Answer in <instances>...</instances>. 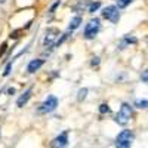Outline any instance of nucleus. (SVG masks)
<instances>
[{
    "label": "nucleus",
    "mask_w": 148,
    "mask_h": 148,
    "mask_svg": "<svg viewBox=\"0 0 148 148\" xmlns=\"http://www.w3.org/2000/svg\"><path fill=\"white\" fill-rule=\"evenodd\" d=\"M6 51H8V43L5 42V43H2V47H0V56H3Z\"/></svg>",
    "instance_id": "a211bd4d"
},
{
    "label": "nucleus",
    "mask_w": 148,
    "mask_h": 148,
    "mask_svg": "<svg viewBox=\"0 0 148 148\" xmlns=\"http://www.w3.org/2000/svg\"><path fill=\"white\" fill-rule=\"evenodd\" d=\"M88 88H82L79 92H77V99L79 101H84L86 99V96H88Z\"/></svg>",
    "instance_id": "ddd939ff"
},
{
    "label": "nucleus",
    "mask_w": 148,
    "mask_h": 148,
    "mask_svg": "<svg viewBox=\"0 0 148 148\" xmlns=\"http://www.w3.org/2000/svg\"><path fill=\"white\" fill-rule=\"evenodd\" d=\"M31 93H33V88H28L25 92H22V95H19V98L16 99V107H24L31 98Z\"/></svg>",
    "instance_id": "1a4fd4ad"
},
{
    "label": "nucleus",
    "mask_w": 148,
    "mask_h": 148,
    "mask_svg": "<svg viewBox=\"0 0 148 148\" xmlns=\"http://www.w3.org/2000/svg\"><path fill=\"white\" fill-rule=\"evenodd\" d=\"M99 30H101V21H99V18H92L88 24H86V27H84V39L86 40L95 39V37L98 36V33H99Z\"/></svg>",
    "instance_id": "20e7f679"
},
{
    "label": "nucleus",
    "mask_w": 148,
    "mask_h": 148,
    "mask_svg": "<svg viewBox=\"0 0 148 148\" xmlns=\"http://www.w3.org/2000/svg\"><path fill=\"white\" fill-rule=\"evenodd\" d=\"M132 117H133V107L130 104H127V102H123L120 110H119V113L116 114L114 121L117 123V125H120V126H126L127 123L132 120Z\"/></svg>",
    "instance_id": "f257e3e1"
},
{
    "label": "nucleus",
    "mask_w": 148,
    "mask_h": 148,
    "mask_svg": "<svg viewBox=\"0 0 148 148\" xmlns=\"http://www.w3.org/2000/svg\"><path fill=\"white\" fill-rule=\"evenodd\" d=\"M15 93V88H9L8 89V95H14Z\"/></svg>",
    "instance_id": "4be33fe9"
},
{
    "label": "nucleus",
    "mask_w": 148,
    "mask_h": 148,
    "mask_svg": "<svg viewBox=\"0 0 148 148\" xmlns=\"http://www.w3.org/2000/svg\"><path fill=\"white\" fill-rule=\"evenodd\" d=\"M141 79H142V82H144V83H147V80H148V74H147V70H144V71H142V74H141Z\"/></svg>",
    "instance_id": "412c9836"
},
{
    "label": "nucleus",
    "mask_w": 148,
    "mask_h": 148,
    "mask_svg": "<svg viewBox=\"0 0 148 148\" xmlns=\"http://www.w3.org/2000/svg\"><path fill=\"white\" fill-rule=\"evenodd\" d=\"M138 43V39L135 36H130V34H127V36H125L121 39V43H120V49H125L126 46H129V45H136Z\"/></svg>",
    "instance_id": "9d476101"
},
{
    "label": "nucleus",
    "mask_w": 148,
    "mask_h": 148,
    "mask_svg": "<svg viewBox=\"0 0 148 148\" xmlns=\"http://www.w3.org/2000/svg\"><path fill=\"white\" fill-rule=\"evenodd\" d=\"M58 37H59V30L55 28V27H51V28H47L46 33H45V39H43V46L47 47V49H52L58 40Z\"/></svg>",
    "instance_id": "39448f33"
},
{
    "label": "nucleus",
    "mask_w": 148,
    "mask_h": 148,
    "mask_svg": "<svg viewBox=\"0 0 148 148\" xmlns=\"http://www.w3.org/2000/svg\"><path fill=\"white\" fill-rule=\"evenodd\" d=\"M59 5H61V0H56V2L52 5V8H51V14H53V12H55V9H56Z\"/></svg>",
    "instance_id": "aec40b11"
},
{
    "label": "nucleus",
    "mask_w": 148,
    "mask_h": 148,
    "mask_svg": "<svg viewBox=\"0 0 148 148\" xmlns=\"http://www.w3.org/2000/svg\"><path fill=\"white\" fill-rule=\"evenodd\" d=\"M5 2H6V0H0V5H3Z\"/></svg>",
    "instance_id": "5701e85b"
},
{
    "label": "nucleus",
    "mask_w": 148,
    "mask_h": 148,
    "mask_svg": "<svg viewBox=\"0 0 148 148\" xmlns=\"http://www.w3.org/2000/svg\"><path fill=\"white\" fill-rule=\"evenodd\" d=\"M43 64H45V59H42V58L31 59L30 62H28V65H27V71H28L30 74H33V73H36V71H39V70L43 67Z\"/></svg>",
    "instance_id": "6e6552de"
},
{
    "label": "nucleus",
    "mask_w": 148,
    "mask_h": 148,
    "mask_svg": "<svg viewBox=\"0 0 148 148\" xmlns=\"http://www.w3.org/2000/svg\"><path fill=\"white\" fill-rule=\"evenodd\" d=\"M101 15H102V18H105L107 21L116 24V22H119V19H120V10L117 9L116 5H110V6H107V8L102 9Z\"/></svg>",
    "instance_id": "423d86ee"
},
{
    "label": "nucleus",
    "mask_w": 148,
    "mask_h": 148,
    "mask_svg": "<svg viewBox=\"0 0 148 148\" xmlns=\"http://www.w3.org/2000/svg\"><path fill=\"white\" fill-rule=\"evenodd\" d=\"M133 141H135V132L130 129H125L116 136L114 145L116 148H130Z\"/></svg>",
    "instance_id": "f03ea898"
},
{
    "label": "nucleus",
    "mask_w": 148,
    "mask_h": 148,
    "mask_svg": "<svg viewBox=\"0 0 148 148\" xmlns=\"http://www.w3.org/2000/svg\"><path fill=\"white\" fill-rule=\"evenodd\" d=\"M98 110H99V114H108V113H111L110 105H108V104H105V102H104V104H101Z\"/></svg>",
    "instance_id": "4468645a"
},
{
    "label": "nucleus",
    "mask_w": 148,
    "mask_h": 148,
    "mask_svg": "<svg viewBox=\"0 0 148 148\" xmlns=\"http://www.w3.org/2000/svg\"><path fill=\"white\" fill-rule=\"evenodd\" d=\"M68 135L70 130H64L52 139L51 148H68Z\"/></svg>",
    "instance_id": "0eeeda50"
},
{
    "label": "nucleus",
    "mask_w": 148,
    "mask_h": 148,
    "mask_svg": "<svg viewBox=\"0 0 148 148\" xmlns=\"http://www.w3.org/2000/svg\"><path fill=\"white\" fill-rule=\"evenodd\" d=\"M12 65H14V61H9V62L6 64L5 71H3V77H8L9 74H10V71H12Z\"/></svg>",
    "instance_id": "dca6fc26"
},
{
    "label": "nucleus",
    "mask_w": 148,
    "mask_h": 148,
    "mask_svg": "<svg viewBox=\"0 0 148 148\" xmlns=\"http://www.w3.org/2000/svg\"><path fill=\"white\" fill-rule=\"evenodd\" d=\"M132 2H135V0H117V9L120 10V9H125V8H127Z\"/></svg>",
    "instance_id": "f8f14e48"
},
{
    "label": "nucleus",
    "mask_w": 148,
    "mask_h": 148,
    "mask_svg": "<svg viewBox=\"0 0 148 148\" xmlns=\"http://www.w3.org/2000/svg\"><path fill=\"white\" fill-rule=\"evenodd\" d=\"M99 56H95V58H92V61H90V65L92 67H95V65H99Z\"/></svg>",
    "instance_id": "6ab92c4d"
},
{
    "label": "nucleus",
    "mask_w": 148,
    "mask_h": 148,
    "mask_svg": "<svg viewBox=\"0 0 148 148\" xmlns=\"http://www.w3.org/2000/svg\"><path fill=\"white\" fill-rule=\"evenodd\" d=\"M135 107L136 108H147V99H136V102H135Z\"/></svg>",
    "instance_id": "f3484780"
},
{
    "label": "nucleus",
    "mask_w": 148,
    "mask_h": 148,
    "mask_svg": "<svg viewBox=\"0 0 148 148\" xmlns=\"http://www.w3.org/2000/svg\"><path fill=\"white\" fill-rule=\"evenodd\" d=\"M58 107V98L55 95H49L46 99L37 107V113L39 114H49L52 113V111H55Z\"/></svg>",
    "instance_id": "7ed1b4c3"
},
{
    "label": "nucleus",
    "mask_w": 148,
    "mask_h": 148,
    "mask_svg": "<svg viewBox=\"0 0 148 148\" xmlns=\"http://www.w3.org/2000/svg\"><path fill=\"white\" fill-rule=\"evenodd\" d=\"M101 8V2H92L90 5H89V12H90V14H95V12L98 10V9H99Z\"/></svg>",
    "instance_id": "2eb2a0df"
},
{
    "label": "nucleus",
    "mask_w": 148,
    "mask_h": 148,
    "mask_svg": "<svg viewBox=\"0 0 148 148\" xmlns=\"http://www.w3.org/2000/svg\"><path fill=\"white\" fill-rule=\"evenodd\" d=\"M83 22V18L80 16V15H77V16H74L71 21H70V24H68V31H74V30H77L79 27H80V24Z\"/></svg>",
    "instance_id": "9b49d317"
}]
</instances>
